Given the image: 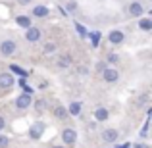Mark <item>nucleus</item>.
Instances as JSON below:
<instances>
[{"label": "nucleus", "mask_w": 152, "mask_h": 148, "mask_svg": "<svg viewBox=\"0 0 152 148\" xmlns=\"http://www.w3.org/2000/svg\"><path fill=\"white\" fill-rule=\"evenodd\" d=\"M73 25H75V31H77V33H79V37H81V39H85V37H87V33H89V31H87L85 27L81 25V23H77V21H75Z\"/></svg>", "instance_id": "21"}, {"label": "nucleus", "mask_w": 152, "mask_h": 148, "mask_svg": "<svg viewBox=\"0 0 152 148\" xmlns=\"http://www.w3.org/2000/svg\"><path fill=\"white\" fill-rule=\"evenodd\" d=\"M67 114H69V115H79V114H81V104H79V102H71L69 108H67Z\"/></svg>", "instance_id": "18"}, {"label": "nucleus", "mask_w": 152, "mask_h": 148, "mask_svg": "<svg viewBox=\"0 0 152 148\" xmlns=\"http://www.w3.org/2000/svg\"><path fill=\"white\" fill-rule=\"evenodd\" d=\"M56 66L62 67V69H67V67L71 66V58L69 56H60V58L56 60Z\"/></svg>", "instance_id": "14"}, {"label": "nucleus", "mask_w": 152, "mask_h": 148, "mask_svg": "<svg viewBox=\"0 0 152 148\" xmlns=\"http://www.w3.org/2000/svg\"><path fill=\"white\" fill-rule=\"evenodd\" d=\"M129 14L133 15V17H141V15L145 14V6H142L141 2H131L129 4Z\"/></svg>", "instance_id": "10"}, {"label": "nucleus", "mask_w": 152, "mask_h": 148, "mask_svg": "<svg viewBox=\"0 0 152 148\" xmlns=\"http://www.w3.org/2000/svg\"><path fill=\"white\" fill-rule=\"evenodd\" d=\"M135 148H148L146 144H135Z\"/></svg>", "instance_id": "31"}, {"label": "nucleus", "mask_w": 152, "mask_h": 148, "mask_svg": "<svg viewBox=\"0 0 152 148\" xmlns=\"http://www.w3.org/2000/svg\"><path fill=\"white\" fill-rule=\"evenodd\" d=\"M118 137H119V133H118V129H104L102 131V141L104 142H108V144H110V142H115L118 141Z\"/></svg>", "instance_id": "9"}, {"label": "nucleus", "mask_w": 152, "mask_h": 148, "mask_svg": "<svg viewBox=\"0 0 152 148\" xmlns=\"http://www.w3.org/2000/svg\"><path fill=\"white\" fill-rule=\"evenodd\" d=\"M102 77L106 83H115L119 79V71L114 69V67H104L102 69Z\"/></svg>", "instance_id": "5"}, {"label": "nucleus", "mask_w": 152, "mask_h": 148, "mask_svg": "<svg viewBox=\"0 0 152 148\" xmlns=\"http://www.w3.org/2000/svg\"><path fill=\"white\" fill-rule=\"evenodd\" d=\"M6 127V119H4V115H0V131Z\"/></svg>", "instance_id": "27"}, {"label": "nucleus", "mask_w": 152, "mask_h": 148, "mask_svg": "<svg viewBox=\"0 0 152 148\" xmlns=\"http://www.w3.org/2000/svg\"><path fill=\"white\" fill-rule=\"evenodd\" d=\"M104 67H106V63H104V62H98V63H96V69H98V71H102Z\"/></svg>", "instance_id": "28"}, {"label": "nucleus", "mask_w": 152, "mask_h": 148, "mask_svg": "<svg viewBox=\"0 0 152 148\" xmlns=\"http://www.w3.org/2000/svg\"><path fill=\"white\" fill-rule=\"evenodd\" d=\"M33 104V96L31 94H19V96H15V100H14V106L18 108V110H27V108Z\"/></svg>", "instance_id": "3"}, {"label": "nucleus", "mask_w": 152, "mask_h": 148, "mask_svg": "<svg viewBox=\"0 0 152 148\" xmlns=\"http://www.w3.org/2000/svg\"><path fill=\"white\" fill-rule=\"evenodd\" d=\"M8 142H10V139H8L6 135H0V148H6Z\"/></svg>", "instance_id": "24"}, {"label": "nucleus", "mask_w": 152, "mask_h": 148, "mask_svg": "<svg viewBox=\"0 0 152 148\" xmlns=\"http://www.w3.org/2000/svg\"><path fill=\"white\" fill-rule=\"evenodd\" d=\"M139 27H141L142 31H150L152 29V19L150 17H142L141 21H139Z\"/></svg>", "instance_id": "19"}, {"label": "nucleus", "mask_w": 152, "mask_h": 148, "mask_svg": "<svg viewBox=\"0 0 152 148\" xmlns=\"http://www.w3.org/2000/svg\"><path fill=\"white\" fill-rule=\"evenodd\" d=\"M108 117H110V112L106 108H96L94 110V121H106Z\"/></svg>", "instance_id": "11"}, {"label": "nucleus", "mask_w": 152, "mask_h": 148, "mask_svg": "<svg viewBox=\"0 0 152 148\" xmlns=\"http://www.w3.org/2000/svg\"><path fill=\"white\" fill-rule=\"evenodd\" d=\"M41 35H42V31L39 29V27H33V25H31V27H27V29H25V39L29 42H37L39 39H41Z\"/></svg>", "instance_id": "7"}, {"label": "nucleus", "mask_w": 152, "mask_h": 148, "mask_svg": "<svg viewBox=\"0 0 152 148\" xmlns=\"http://www.w3.org/2000/svg\"><path fill=\"white\" fill-rule=\"evenodd\" d=\"M62 142H64L66 146H73L75 142H77V133H75V129L66 127V129L62 131Z\"/></svg>", "instance_id": "2"}, {"label": "nucleus", "mask_w": 152, "mask_h": 148, "mask_svg": "<svg viewBox=\"0 0 152 148\" xmlns=\"http://www.w3.org/2000/svg\"><path fill=\"white\" fill-rule=\"evenodd\" d=\"M75 10H77V2H73V0H71V2L66 4V14H71V12H75Z\"/></svg>", "instance_id": "23"}, {"label": "nucleus", "mask_w": 152, "mask_h": 148, "mask_svg": "<svg viewBox=\"0 0 152 148\" xmlns=\"http://www.w3.org/2000/svg\"><path fill=\"white\" fill-rule=\"evenodd\" d=\"M56 48H58L56 42H46V44L42 46V52H45L46 56H50V54H54V52H56Z\"/></svg>", "instance_id": "20"}, {"label": "nucleus", "mask_w": 152, "mask_h": 148, "mask_svg": "<svg viewBox=\"0 0 152 148\" xmlns=\"http://www.w3.org/2000/svg\"><path fill=\"white\" fill-rule=\"evenodd\" d=\"M146 100H148V94H142V96H141V100H139V104H145Z\"/></svg>", "instance_id": "30"}, {"label": "nucleus", "mask_w": 152, "mask_h": 148, "mask_svg": "<svg viewBox=\"0 0 152 148\" xmlns=\"http://www.w3.org/2000/svg\"><path fill=\"white\" fill-rule=\"evenodd\" d=\"M45 129H46V125L42 121H35L33 125L29 127V139L31 141H39V139L42 137V133H45Z\"/></svg>", "instance_id": "1"}, {"label": "nucleus", "mask_w": 152, "mask_h": 148, "mask_svg": "<svg viewBox=\"0 0 152 148\" xmlns=\"http://www.w3.org/2000/svg\"><path fill=\"white\" fill-rule=\"evenodd\" d=\"M115 148H129V144H121V146H115Z\"/></svg>", "instance_id": "32"}, {"label": "nucleus", "mask_w": 152, "mask_h": 148, "mask_svg": "<svg viewBox=\"0 0 152 148\" xmlns=\"http://www.w3.org/2000/svg\"><path fill=\"white\" fill-rule=\"evenodd\" d=\"M18 4H21V6H29L31 0H18Z\"/></svg>", "instance_id": "29"}, {"label": "nucleus", "mask_w": 152, "mask_h": 148, "mask_svg": "<svg viewBox=\"0 0 152 148\" xmlns=\"http://www.w3.org/2000/svg\"><path fill=\"white\" fill-rule=\"evenodd\" d=\"M14 83H15V77L10 71L0 73V89H10V87H14Z\"/></svg>", "instance_id": "6"}, {"label": "nucleus", "mask_w": 152, "mask_h": 148, "mask_svg": "<svg viewBox=\"0 0 152 148\" xmlns=\"http://www.w3.org/2000/svg\"><path fill=\"white\" fill-rule=\"evenodd\" d=\"M87 37H91V42H93V46L96 48V46H98V42H100L102 33H100V31H91V33H87Z\"/></svg>", "instance_id": "15"}, {"label": "nucleus", "mask_w": 152, "mask_h": 148, "mask_svg": "<svg viewBox=\"0 0 152 148\" xmlns=\"http://www.w3.org/2000/svg\"><path fill=\"white\" fill-rule=\"evenodd\" d=\"M52 148H66V146H60V144H58V146H52Z\"/></svg>", "instance_id": "33"}, {"label": "nucleus", "mask_w": 152, "mask_h": 148, "mask_svg": "<svg viewBox=\"0 0 152 148\" xmlns=\"http://www.w3.org/2000/svg\"><path fill=\"white\" fill-rule=\"evenodd\" d=\"M118 56H115V54H110V56H108V62H112V63H115V62H118Z\"/></svg>", "instance_id": "26"}, {"label": "nucleus", "mask_w": 152, "mask_h": 148, "mask_svg": "<svg viewBox=\"0 0 152 148\" xmlns=\"http://www.w3.org/2000/svg\"><path fill=\"white\" fill-rule=\"evenodd\" d=\"M67 115H69V114H67V110H66L64 106H56V108H54V117H58V119H66Z\"/></svg>", "instance_id": "17"}, {"label": "nucleus", "mask_w": 152, "mask_h": 148, "mask_svg": "<svg viewBox=\"0 0 152 148\" xmlns=\"http://www.w3.org/2000/svg\"><path fill=\"white\" fill-rule=\"evenodd\" d=\"M50 12H48V8L45 6V4H39V6H35L33 8V15L35 17H46Z\"/></svg>", "instance_id": "12"}, {"label": "nucleus", "mask_w": 152, "mask_h": 148, "mask_svg": "<svg viewBox=\"0 0 152 148\" xmlns=\"http://www.w3.org/2000/svg\"><path fill=\"white\" fill-rule=\"evenodd\" d=\"M108 41H110L112 44H121V42L125 41V33L119 31V29H114V31H110V35H108Z\"/></svg>", "instance_id": "8"}, {"label": "nucleus", "mask_w": 152, "mask_h": 148, "mask_svg": "<svg viewBox=\"0 0 152 148\" xmlns=\"http://www.w3.org/2000/svg\"><path fill=\"white\" fill-rule=\"evenodd\" d=\"M18 50V44H15V41H2L0 42V54L2 56H12L14 52Z\"/></svg>", "instance_id": "4"}, {"label": "nucleus", "mask_w": 152, "mask_h": 148, "mask_svg": "<svg viewBox=\"0 0 152 148\" xmlns=\"http://www.w3.org/2000/svg\"><path fill=\"white\" fill-rule=\"evenodd\" d=\"M21 89H23V93H25V94H31V96H33V93H35V90H33V87H29V85L25 83V85H23Z\"/></svg>", "instance_id": "25"}, {"label": "nucleus", "mask_w": 152, "mask_h": 148, "mask_svg": "<svg viewBox=\"0 0 152 148\" xmlns=\"http://www.w3.org/2000/svg\"><path fill=\"white\" fill-rule=\"evenodd\" d=\"M10 73L12 75H19V77H27V75H29L25 69H21V67L15 66V63H12V66H10Z\"/></svg>", "instance_id": "16"}, {"label": "nucleus", "mask_w": 152, "mask_h": 148, "mask_svg": "<svg viewBox=\"0 0 152 148\" xmlns=\"http://www.w3.org/2000/svg\"><path fill=\"white\" fill-rule=\"evenodd\" d=\"M45 108H46V100L45 98H41V100H37V102H35V110H37L39 114H41Z\"/></svg>", "instance_id": "22"}, {"label": "nucleus", "mask_w": 152, "mask_h": 148, "mask_svg": "<svg viewBox=\"0 0 152 148\" xmlns=\"http://www.w3.org/2000/svg\"><path fill=\"white\" fill-rule=\"evenodd\" d=\"M15 23H18L21 29H27V27L33 25V21L29 19V15H18V17H15Z\"/></svg>", "instance_id": "13"}]
</instances>
